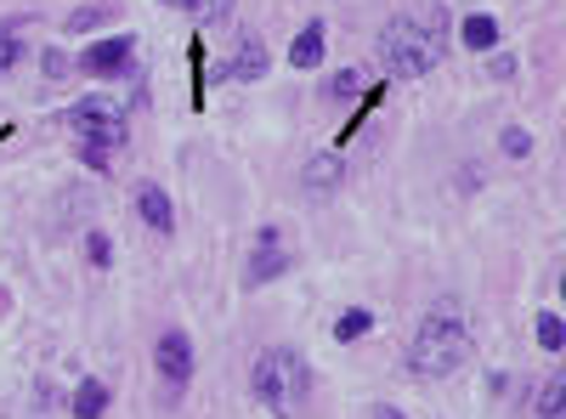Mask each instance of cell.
<instances>
[{"label":"cell","instance_id":"obj_1","mask_svg":"<svg viewBox=\"0 0 566 419\" xmlns=\"http://www.w3.org/2000/svg\"><path fill=\"white\" fill-rule=\"evenodd\" d=\"M470 357V329H464V317L453 301H437L431 312L419 317V329H413V346H408V368L419 380H448L459 375Z\"/></svg>","mask_w":566,"mask_h":419},{"label":"cell","instance_id":"obj_2","mask_svg":"<svg viewBox=\"0 0 566 419\" xmlns=\"http://www.w3.org/2000/svg\"><path fill=\"white\" fill-rule=\"evenodd\" d=\"M250 391L261 397L266 413H277V419H301L306 391H312V368H306V357H301L295 346H272V352L255 357Z\"/></svg>","mask_w":566,"mask_h":419},{"label":"cell","instance_id":"obj_3","mask_svg":"<svg viewBox=\"0 0 566 419\" xmlns=\"http://www.w3.org/2000/svg\"><path fill=\"white\" fill-rule=\"evenodd\" d=\"M69 130H74V154L91 165V170H114V159H119V148H125V103H114V97H85V103H74L69 114Z\"/></svg>","mask_w":566,"mask_h":419},{"label":"cell","instance_id":"obj_4","mask_svg":"<svg viewBox=\"0 0 566 419\" xmlns=\"http://www.w3.org/2000/svg\"><path fill=\"white\" fill-rule=\"evenodd\" d=\"M380 63L397 80H424L442 63V29H424L419 18H391L380 29Z\"/></svg>","mask_w":566,"mask_h":419},{"label":"cell","instance_id":"obj_5","mask_svg":"<svg viewBox=\"0 0 566 419\" xmlns=\"http://www.w3.org/2000/svg\"><path fill=\"white\" fill-rule=\"evenodd\" d=\"M130 57H136V40H130V34H114V40L85 45V52H80V69L108 80V74H125V69H130Z\"/></svg>","mask_w":566,"mask_h":419},{"label":"cell","instance_id":"obj_6","mask_svg":"<svg viewBox=\"0 0 566 419\" xmlns=\"http://www.w3.org/2000/svg\"><path fill=\"white\" fill-rule=\"evenodd\" d=\"M221 74H227V80H244V85L266 74V45H261L255 29H239V40H232V52H227V63H221Z\"/></svg>","mask_w":566,"mask_h":419},{"label":"cell","instance_id":"obj_7","mask_svg":"<svg viewBox=\"0 0 566 419\" xmlns=\"http://www.w3.org/2000/svg\"><path fill=\"white\" fill-rule=\"evenodd\" d=\"M154 363H159V375H165V386H170V391H176V386H187V380H193V341L170 329V335L154 346Z\"/></svg>","mask_w":566,"mask_h":419},{"label":"cell","instance_id":"obj_8","mask_svg":"<svg viewBox=\"0 0 566 419\" xmlns=\"http://www.w3.org/2000/svg\"><path fill=\"white\" fill-rule=\"evenodd\" d=\"M290 266V255H283V244H277V232L266 227L261 232V244H255V255H250V284L261 290V284H272V277Z\"/></svg>","mask_w":566,"mask_h":419},{"label":"cell","instance_id":"obj_9","mask_svg":"<svg viewBox=\"0 0 566 419\" xmlns=\"http://www.w3.org/2000/svg\"><path fill=\"white\" fill-rule=\"evenodd\" d=\"M136 216L148 221L154 232H176V216H170V199H165V188H154V181H142L136 188Z\"/></svg>","mask_w":566,"mask_h":419},{"label":"cell","instance_id":"obj_10","mask_svg":"<svg viewBox=\"0 0 566 419\" xmlns=\"http://www.w3.org/2000/svg\"><path fill=\"white\" fill-rule=\"evenodd\" d=\"M533 413H538V419H566V368H555V375L538 386Z\"/></svg>","mask_w":566,"mask_h":419},{"label":"cell","instance_id":"obj_11","mask_svg":"<svg viewBox=\"0 0 566 419\" xmlns=\"http://www.w3.org/2000/svg\"><path fill=\"white\" fill-rule=\"evenodd\" d=\"M290 63H295V69H317V63H323V23H306V29L295 34Z\"/></svg>","mask_w":566,"mask_h":419},{"label":"cell","instance_id":"obj_12","mask_svg":"<svg viewBox=\"0 0 566 419\" xmlns=\"http://www.w3.org/2000/svg\"><path fill=\"white\" fill-rule=\"evenodd\" d=\"M459 40L470 45V52H488V45H499V23H493L488 12H470V18L459 23Z\"/></svg>","mask_w":566,"mask_h":419},{"label":"cell","instance_id":"obj_13","mask_svg":"<svg viewBox=\"0 0 566 419\" xmlns=\"http://www.w3.org/2000/svg\"><path fill=\"white\" fill-rule=\"evenodd\" d=\"M108 413V386L103 380H80L74 391V419H103Z\"/></svg>","mask_w":566,"mask_h":419},{"label":"cell","instance_id":"obj_14","mask_svg":"<svg viewBox=\"0 0 566 419\" xmlns=\"http://www.w3.org/2000/svg\"><path fill=\"white\" fill-rule=\"evenodd\" d=\"M165 7L187 12V18H199V23H221L232 12V0H165Z\"/></svg>","mask_w":566,"mask_h":419},{"label":"cell","instance_id":"obj_15","mask_svg":"<svg viewBox=\"0 0 566 419\" xmlns=\"http://www.w3.org/2000/svg\"><path fill=\"white\" fill-rule=\"evenodd\" d=\"M335 181H340V159H335V154H317V159L306 165V188H312V193L335 188Z\"/></svg>","mask_w":566,"mask_h":419},{"label":"cell","instance_id":"obj_16","mask_svg":"<svg viewBox=\"0 0 566 419\" xmlns=\"http://www.w3.org/2000/svg\"><path fill=\"white\" fill-rule=\"evenodd\" d=\"M538 346H544V352H560V346H566V323H560L555 312H538Z\"/></svg>","mask_w":566,"mask_h":419},{"label":"cell","instance_id":"obj_17","mask_svg":"<svg viewBox=\"0 0 566 419\" xmlns=\"http://www.w3.org/2000/svg\"><path fill=\"white\" fill-rule=\"evenodd\" d=\"M368 329H374V312H363V306H357V312H346V317H340V329H335V335H340V341H363Z\"/></svg>","mask_w":566,"mask_h":419},{"label":"cell","instance_id":"obj_18","mask_svg":"<svg viewBox=\"0 0 566 419\" xmlns=\"http://www.w3.org/2000/svg\"><path fill=\"white\" fill-rule=\"evenodd\" d=\"M499 148H504L510 159H527V154H533V136H527L522 125H510V130L499 136Z\"/></svg>","mask_w":566,"mask_h":419},{"label":"cell","instance_id":"obj_19","mask_svg":"<svg viewBox=\"0 0 566 419\" xmlns=\"http://www.w3.org/2000/svg\"><path fill=\"white\" fill-rule=\"evenodd\" d=\"M18 57H23V40H18V34H12V23H7V29H0V74L18 69Z\"/></svg>","mask_w":566,"mask_h":419},{"label":"cell","instance_id":"obj_20","mask_svg":"<svg viewBox=\"0 0 566 419\" xmlns=\"http://www.w3.org/2000/svg\"><path fill=\"white\" fill-rule=\"evenodd\" d=\"M85 255H91V266H108V261H114L108 232H91V239H85Z\"/></svg>","mask_w":566,"mask_h":419},{"label":"cell","instance_id":"obj_21","mask_svg":"<svg viewBox=\"0 0 566 419\" xmlns=\"http://www.w3.org/2000/svg\"><path fill=\"white\" fill-rule=\"evenodd\" d=\"M328 91H335V97H357V91H363V74L346 69V74H335V85H328Z\"/></svg>","mask_w":566,"mask_h":419},{"label":"cell","instance_id":"obj_22","mask_svg":"<svg viewBox=\"0 0 566 419\" xmlns=\"http://www.w3.org/2000/svg\"><path fill=\"white\" fill-rule=\"evenodd\" d=\"M488 74H493V80H510V74H515V57H510V52H499V57L488 63Z\"/></svg>","mask_w":566,"mask_h":419},{"label":"cell","instance_id":"obj_23","mask_svg":"<svg viewBox=\"0 0 566 419\" xmlns=\"http://www.w3.org/2000/svg\"><path fill=\"white\" fill-rule=\"evenodd\" d=\"M45 74L63 80V74H69V57H63V52H45Z\"/></svg>","mask_w":566,"mask_h":419},{"label":"cell","instance_id":"obj_24","mask_svg":"<svg viewBox=\"0 0 566 419\" xmlns=\"http://www.w3.org/2000/svg\"><path fill=\"white\" fill-rule=\"evenodd\" d=\"M368 419H402V413H397L391 402H374V408H368Z\"/></svg>","mask_w":566,"mask_h":419},{"label":"cell","instance_id":"obj_25","mask_svg":"<svg viewBox=\"0 0 566 419\" xmlns=\"http://www.w3.org/2000/svg\"><path fill=\"white\" fill-rule=\"evenodd\" d=\"M560 301H566V272H560Z\"/></svg>","mask_w":566,"mask_h":419}]
</instances>
